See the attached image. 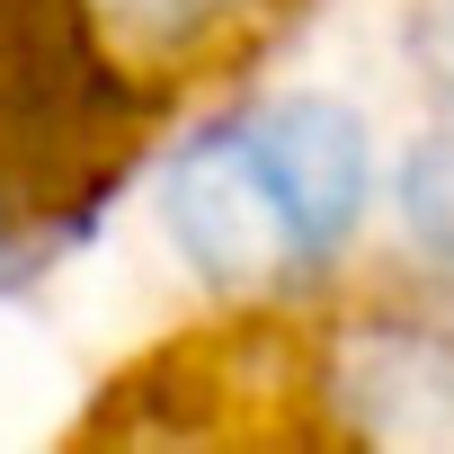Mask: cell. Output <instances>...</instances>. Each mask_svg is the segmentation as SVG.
Instances as JSON below:
<instances>
[{"label": "cell", "instance_id": "obj_1", "mask_svg": "<svg viewBox=\"0 0 454 454\" xmlns=\"http://www.w3.org/2000/svg\"><path fill=\"white\" fill-rule=\"evenodd\" d=\"M365 214V134L321 98H277L214 125L169 169V232L196 277L268 294L312 277Z\"/></svg>", "mask_w": 454, "mask_h": 454}, {"label": "cell", "instance_id": "obj_2", "mask_svg": "<svg viewBox=\"0 0 454 454\" xmlns=\"http://www.w3.org/2000/svg\"><path fill=\"white\" fill-rule=\"evenodd\" d=\"M330 392L356 436L454 445V312H365L330 348Z\"/></svg>", "mask_w": 454, "mask_h": 454}, {"label": "cell", "instance_id": "obj_3", "mask_svg": "<svg viewBox=\"0 0 454 454\" xmlns=\"http://www.w3.org/2000/svg\"><path fill=\"white\" fill-rule=\"evenodd\" d=\"M410 45H419V72H427V90L454 107V0H419V27H410Z\"/></svg>", "mask_w": 454, "mask_h": 454}]
</instances>
